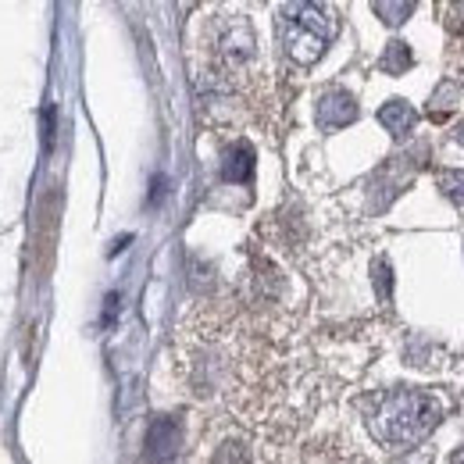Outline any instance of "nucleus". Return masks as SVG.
<instances>
[{"label":"nucleus","instance_id":"0eeeda50","mask_svg":"<svg viewBox=\"0 0 464 464\" xmlns=\"http://www.w3.org/2000/svg\"><path fill=\"white\" fill-rule=\"evenodd\" d=\"M407 64H411V51H407V44H390V51H386V58H382V68H386V72H393V75H401Z\"/></svg>","mask_w":464,"mask_h":464},{"label":"nucleus","instance_id":"f03ea898","mask_svg":"<svg viewBox=\"0 0 464 464\" xmlns=\"http://www.w3.org/2000/svg\"><path fill=\"white\" fill-rule=\"evenodd\" d=\"M283 44H286V54L296 64H314L322 58L329 36L336 33V18L329 7L322 4H290L283 11Z\"/></svg>","mask_w":464,"mask_h":464},{"label":"nucleus","instance_id":"20e7f679","mask_svg":"<svg viewBox=\"0 0 464 464\" xmlns=\"http://www.w3.org/2000/svg\"><path fill=\"white\" fill-rule=\"evenodd\" d=\"M147 447H150V458L158 464L172 461L175 454H179V447H182V429L175 425L172 418H158V421L150 425Z\"/></svg>","mask_w":464,"mask_h":464},{"label":"nucleus","instance_id":"f257e3e1","mask_svg":"<svg viewBox=\"0 0 464 464\" xmlns=\"http://www.w3.org/2000/svg\"><path fill=\"white\" fill-rule=\"evenodd\" d=\"M440 421V407L432 404L425 393L418 390H393L386 393L379 407L368 418L372 436L390 447V450H407L414 443H421Z\"/></svg>","mask_w":464,"mask_h":464},{"label":"nucleus","instance_id":"39448f33","mask_svg":"<svg viewBox=\"0 0 464 464\" xmlns=\"http://www.w3.org/2000/svg\"><path fill=\"white\" fill-rule=\"evenodd\" d=\"M254 172V150L246 143H232L226 150V161H222V179L229 182H246Z\"/></svg>","mask_w":464,"mask_h":464},{"label":"nucleus","instance_id":"1a4fd4ad","mask_svg":"<svg viewBox=\"0 0 464 464\" xmlns=\"http://www.w3.org/2000/svg\"><path fill=\"white\" fill-rule=\"evenodd\" d=\"M375 11H379V14H390L386 22L397 25V22H404L401 14H411V11H414V4H375Z\"/></svg>","mask_w":464,"mask_h":464},{"label":"nucleus","instance_id":"6e6552de","mask_svg":"<svg viewBox=\"0 0 464 464\" xmlns=\"http://www.w3.org/2000/svg\"><path fill=\"white\" fill-rule=\"evenodd\" d=\"M440 186L447 189V197L454 200V204H461L464 208V172H447L440 179Z\"/></svg>","mask_w":464,"mask_h":464},{"label":"nucleus","instance_id":"423d86ee","mask_svg":"<svg viewBox=\"0 0 464 464\" xmlns=\"http://www.w3.org/2000/svg\"><path fill=\"white\" fill-rule=\"evenodd\" d=\"M379 121H382L393 136H404V132H411V125L418 121V111H414L411 104H404V101H390V104L379 111Z\"/></svg>","mask_w":464,"mask_h":464},{"label":"nucleus","instance_id":"7ed1b4c3","mask_svg":"<svg viewBox=\"0 0 464 464\" xmlns=\"http://www.w3.org/2000/svg\"><path fill=\"white\" fill-rule=\"evenodd\" d=\"M357 118V101L343 93V90H329L322 101H318V121L325 129H343Z\"/></svg>","mask_w":464,"mask_h":464},{"label":"nucleus","instance_id":"9d476101","mask_svg":"<svg viewBox=\"0 0 464 464\" xmlns=\"http://www.w3.org/2000/svg\"><path fill=\"white\" fill-rule=\"evenodd\" d=\"M458 464H464V454H458Z\"/></svg>","mask_w":464,"mask_h":464}]
</instances>
